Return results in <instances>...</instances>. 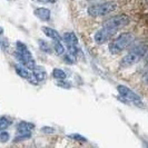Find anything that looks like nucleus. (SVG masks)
<instances>
[{"label":"nucleus","mask_w":148,"mask_h":148,"mask_svg":"<svg viewBox=\"0 0 148 148\" xmlns=\"http://www.w3.org/2000/svg\"><path fill=\"white\" fill-rule=\"evenodd\" d=\"M2 34H3V28L0 26V35H2Z\"/></svg>","instance_id":"nucleus-23"},{"label":"nucleus","mask_w":148,"mask_h":148,"mask_svg":"<svg viewBox=\"0 0 148 148\" xmlns=\"http://www.w3.org/2000/svg\"><path fill=\"white\" fill-rule=\"evenodd\" d=\"M39 47H40V49H41L42 51L46 52V53H51V52H52L51 47L47 44L45 40H41V39L39 40Z\"/></svg>","instance_id":"nucleus-17"},{"label":"nucleus","mask_w":148,"mask_h":148,"mask_svg":"<svg viewBox=\"0 0 148 148\" xmlns=\"http://www.w3.org/2000/svg\"><path fill=\"white\" fill-rule=\"evenodd\" d=\"M34 14H35V16H36L37 18H39V19L42 20V21H48V20L50 19V15H51L50 10L47 9V8H44V7L35 9Z\"/></svg>","instance_id":"nucleus-7"},{"label":"nucleus","mask_w":148,"mask_h":148,"mask_svg":"<svg viewBox=\"0 0 148 148\" xmlns=\"http://www.w3.org/2000/svg\"><path fill=\"white\" fill-rule=\"evenodd\" d=\"M34 128H35V125L31 124V123H28V121H20V123L17 125L18 133H19V132H31Z\"/></svg>","instance_id":"nucleus-11"},{"label":"nucleus","mask_w":148,"mask_h":148,"mask_svg":"<svg viewBox=\"0 0 148 148\" xmlns=\"http://www.w3.org/2000/svg\"><path fill=\"white\" fill-rule=\"evenodd\" d=\"M9 138H10V136H9L8 132H5V130H1L0 132V141L6 143V141L9 140Z\"/></svg>","instance_id":"nucleus-21"},{"label":"nucleus","mask_w":148,"mask_h":148,"mask_svg":"<svg viewBox=\"0 0 148 148\" xmlns=\"http://www.w3.org/2000/svg\"><path fill=\"white\" fill-rule=\"evenodd\" d=\"M130 21L129 17L126 15H118L115 16V17H111L108 20H106L104 22V26L103 27H107V28H110L114 30H119L121 28H124L125 26H127Z\"/></svg>","instance_id":"nucleus-4"},{"label":"nucleus","mask_w":148,"mask_h":148,"mask_svg":"<svg viewBox=\"0 0 148 148\" xmlns=\"http://www.w3.org/2000/svg\"><path fill=\"white\" fill-rule=\"evenodd\" d=\"M16 73L19 75L21 78H25V79H29V77L31 76V73L29 71V69L28 68H26L25 66H22V65H18V66H16Z\"/></svg>","instance_id":"nucleus-10"},{"label":"nucleus","mask_w":148,"mask_h":148,"mask_svg":"<svg viewBox=\"0 0 148 148\" xmlns=\"http://www.w3.org/2000/svg\"><path fill=\"white\" fill-rule=\"evenodd\" d=\"M148 50V47L145 45H139L133 48L130 51L127 53L126 56L121 59L120 61V66L121 67H129L133 66L135 64H137L139 60L146 55Z\"/></svg>","instance_id":"nucleus-1"},{"label":"nucleus","mask_w":148,"mask_h":148,"mask_svg":"<svg viewBox=\"0 0 148 148\" xmlns=\"http://www.w3.org/2000/svg\"><path fill=\"white\" fill-rule=\"evenodd\" d=\"M117 9V3L115 1H107L104 3H99V5H94L90 6L87 9L88 14L92 17H98V16H106L110 14L112 11H115Z\"/></svg>","instance_id":"nucleus-3"},{"label":"nucleus","mask_w":148,"mask_h":148,"mask_svg":"<svg viewBox=\"0 0 148 148\" xmlns=\"http://www.w3.org/2000/svg\"><path fill=\"white\" fill-rule=\"evenodd\" d=\"M31 137V132H19V135L15 137V141L25 140Z\"/></svg>","instance_id":"nucleus-16"},{"label":"nucleus","mask_w":148,"mask_h":148,"mask_svg":"<svg viewBox=\"0 0 148 148\" xmlns=\"http://www.w3.org/2000/svg\"><path fill=\"white\" fill-rule=\"evenodd\" d=\"M145 82H146L148 84V73H147V75L145 76Z\"/></svg>","instance_id":"nucleus-24"},{"label":"nucleus","mask_w":148,"mask_h":148,"mask_svg":"<svg viewBox=\"0 0 148 148\" xmlns=\"http://www.w3.org/2000/svg\"><path fill=\"white\" fill-rule=\"evenodd\" d=\"M69 138H73L74 140H77V141H82V143H85V141H87V139L82 136V135H78V134H74V135H69L68 136Z\"/></svg>","instance_id":"nucleus-20"},{"label":"nucleus","mask_w":148,"mask_h":148,"mask_svg":"<svg viewBox=\"0 0 148 148\" xmlns=\"http://www.w3.org/2000/svg\"><path fill=\"white\" fill-rule=\"evenodd\" d=\"M117 90H118L119 95L121 97H124V100H126V101H133L134 104L141 106L143 103H141L140 97L138 96L136 92H134L132 89H129L128 87L124 86V85H119L118 87H117Z\"/></svg>","instance_id":"nucleus-5"},{"label":"nucleus","mask_w":148,"mask_h":148,"mask_svg":"<svg viewBox=\"0 0 148 148\" xmlns=\"http://www.w3.org/2000/svg\"><path fill=\"white\" fill-rule=\"evenodd\" d=\"M10 125H11V121H10V119L8 118V117H6V116L0 117V132L7 129Z\"/></svg>","instance_id":"nucleus-15"},{"label":"nucleus","mask_w":148,"mask_h":148,"mask_svg":"<svg viewBox=\"0 0 148 148\" xmlns=\"http://www.w3.org/2000/svg\"><path fill=\"white\" fill-rule=\"evenodd\" d=\"M41 30L44 31V34L47 37H49L52 40H59V41H61V36H60L59 32L57 30L49 28V27H42Z\"/></svg>","instance_id":"nucleus-8"},{"label":"nucleus","mask_w":148,"mask_h":148,"mask_svg":"<svg viewBox=\"0 0 148 148\" xmlns=\"http://www.w3.org/2000/svg\"><path fill=\"white\" fill-rule=\"evenodd\" d=\"M41 132L45 134H53L55 133V129L52 128V127H49V126H45L41 128Z\"/></svg>","instance_id":"nucleus-22"},{"label":"nucleus","mask_w":148,"mask_h":148,"mask_svg":"<svg viewBox=\"0 0 148 148\" xmlns=\"http://www.w3.org/2000/svg\"><path fill=\"white\" fill-rule=\"evenodd\" d=\"M57 86L60 87V88H66V89H70L71 88V84L70 82H66L65 79H57Z\"/></svg>","instance_id":"nucleus-18"},{"label":"nucleus","mask_w":148,"mask_h":148,"mask_svg":"<svg viewBox=\"0 0 148 148\" xmlns=\"http://www.w3.org/2000/svg\"><path fill=\"white\" fill-rule=\"evenodd\" d=\"M116 30L107 28V27H103L100 30H98L95 34V41L98 45H103L107 41H109L111 38L115 36Z\"/></svg>","instance_id":"nucleus-6"},{"label":"nucleus","mask_w":148,"mask_h":148,"mask_svg":"<svg viewBox=\"0 0 148 148\" xmlns=\"http://www.w3.org/2000/svg\"><path fill=\"white\" fill-rule=\"evenodd\" d=\"M62 40L67 45H75V46H77V44H78V39L76 37V35H75L74 32H71V31L65 32L64 36H62Z\"/></svg>","instance_id":"nucleus-9"},{"label":"nucleus","mask_w":148,"mask_h":148,"mask_svg":"<svg viewBox=\"0 0 148 148\" xmlns=\"http://www.w3.org/2000/svg\"><path fill=\"white\" fill-rule=\"evenodd\" d=\"M46 1H48V2H55L56 0H46Z\"/></svg>","instance_id":"nucleus-25"},{"label":"nucleus","mask_w":148,"mask_h":148,"mask_svg":"<svg viewBox=\"0 0 148 148\" xmlns=\"http://www.w3.org/2000/svg\"><path fill=\"white\" fill-rule=\"evenodd\" d=\"M52 47H53V50H55V52L57 53V55H59V56H61V55H65V47L61 45V41H59V40H52Z\"/></svg>","instance_id":"nucleus-13"},{"label":"nucleus","mask_w":148,"mask_h":148,"mask_svg":"<svg viewBox=\"0 0 148 148\" xmlns=\"http://www.w3.org/2000/svg\"><path fill=\"white\" fill-rule=\"evenodd\" d=\"M52 77L55 79H66V73L62 70V69H59V68H55L52 70Z\"/></svg>","instance_id":"nucleus-14"},{"label":"nucleus","mask_w":148,"mask_h":148,"mask_svg":"<svg viewBox=\"0 0 148 148\" xmlns=\"http://www.w3.org/2000/svg\"><path fill=\"white\" fill-rule=\"evenodd\" d=\"M64 60H65V62L68 64V65H73V64H75V61H76V58H75V55L68 52V53H66L64 56Z\"/></svg>","instance_id":"nucleus-19"},{"label":"nucleus","mask_w":148,"mask_h":148,"mask_svg":"<svg viewBox=\"0 0 148 148\" xmlns=\"http://www.w3.org/2000/svg\"><path fill=\"white\" fill-rule=\"evenodd\" d=\"M134 41V35L130 32H124L111 41L108 48L111 53H119L127 49Z\"/></svg>","instance_id":"nucleus-2"},{"label":"nucleus","mask_w":148,"mask_h":148,"mask_svg":"<svg viewBox=\"0 0 148 148\" xmlns=\"http://www.w3.org/2000/svg\"><path fill=\"white\" fill-rule=\"evenodd\" d=\"M32 74L35 75V77H36V79H37L38 82H42L46 79V77H47V74H46V71H45L44 69L41 68V67H35V69H34V73Z\"/></svg>","instance_id":"nucleus-12"}]
</instances>
